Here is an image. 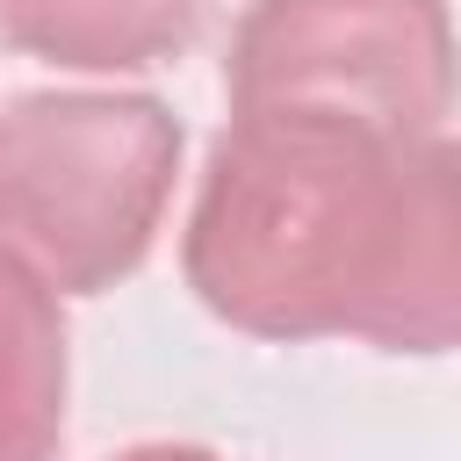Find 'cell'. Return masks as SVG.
Segmentation results:
<instances>
[{
	"instance_id": "cell-3",
	"label": "cell",
	"mask_w": 461,
	"mask_h": 461,
	"mask_svg": "<svg viewBox=\"0 0 461 461\" xmlns=\"http://www.w3.org/2000/svg\"><path fill=\"white\" fill-rule=\"evenodd\" d=\"M230 115H339L382 137H447V0H252L223 58Z\"/></svg>"
},
{
	"instance_id": "cell-4",
	"label": "cell",
	"mask_w": 461,
	"mask_h": 461,
	"mask_svg": "<svg viewBox=\"0 0 461 461\" xmlns=\"http://www.w3.org/2000/svg\"><path fill=\"white\" fill-rule=\"evenodd\" d=\"M65 389V295L0 245V461H58Z\"/></svg>"
},
{
	"instance_id": "cell-2",
	"label": "cell",
	"mask_w": 461,
	"mask_h": 461,
	"mask_svg": "<svg viewBox=\"0 0 461 461\" xmlns=\"http://www.w3.org/2000/svg\"><path fill=\"white\" fill-rule=\"evenodd\" d=\"M180 144L158 94H14L0 108V245L58 295L130 281L166 223Z\"/></svg>"
},
{
	"instance_id": "cell-6",
	"label": "cell",
	"mask_w": 461,
	"mask_h": 461,
	"mask_svg": "<svg viewBox=\"0 0 461 461\" xmlns=\"http://www.w3.org/2000/svg\"><path fill=\"white\" fill-rule=\"evenodd\" d=\"M108 461H223V454L187 447V439H144V447H122V454H108Z\"/></svg>"
},
{
	"instance_id": "cell-5",
	"label": "cell",
	"mask_w": 461,
	"mask_h": 461,
	"mask_svg": "<svg viewBox=\"0 0 461 461\" xmlns=\"http://www.w3.org/2000/svg\"><path fill=\"white\" fill-rule=\"evenodd\" d=\"M202 0H0V43L65 72H144L194 43Z\"/></svg>"
},
{
	"instance_id": "cell-1",
	"label": "cell",
	"mask_w": 461,
	"mask_h": 461,
	"mask_svg": "<svg viewBox=\"0 0 461 461\" xmlns=\"http://www.w3.org/2000/svg\"><path fill=\"white\" fill-rule=\"evenodd\" d=\"M180 274L245 339L447 353L461 339L454 144L339 115H230L180 230Z\"/></svg>"
}]
</instances>
